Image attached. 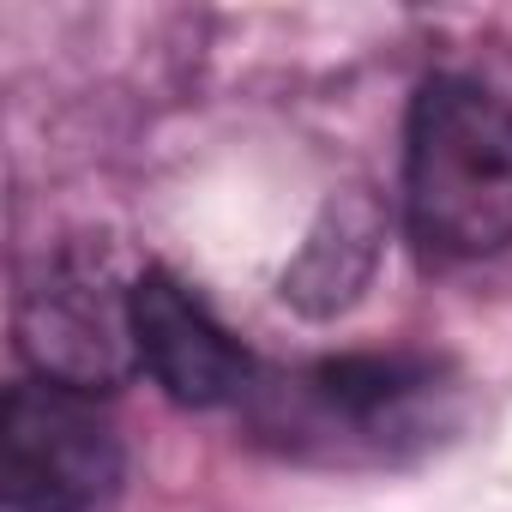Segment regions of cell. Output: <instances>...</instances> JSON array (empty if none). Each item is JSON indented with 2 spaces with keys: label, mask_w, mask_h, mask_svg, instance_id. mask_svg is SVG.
Wrapping results in <instances>:
<instances>
[{
  "label": "cell",
  "mask_w": 512,
  "mask_h": 512,
  "mask_svg": "<svg viewBox=\"0 0 512 512\" xmlns=\"http://www.w3.org/2000/svg\"><path fill=\"white\" fill-rule=\"evenodd\" d=\"M404 223L440 266L512 247V103L470 73H440L410 103Z\"/></svg>",
  "instance_id": "cell-1"
},
{
  "label": "cell",
  "mask_w": 512,
  "mask_h": 512,
  "mask_svg": "<svg viewBox=\"0 0 512 512\" xmlns=\"http://www.w3.org/2000/svg\"><path fill=\"white\" fill-rule=\"evenodd\" d=\"M452 392L446 362L422 350H392V356H338L290 374L272 404L266 428L284 434L290 446H362L386 452L398 440H428L440 422V398Z\"/></svg>",
  "instance_id": "cell-2"
},
{
  "label": "cell",
  "mask_w": 512,
  "mask_h": 512,
  "mask_svg": "<svg viewBox=\"0 0 512 512\" xmlns=\"http://www.w3.org/2000/svg\"><path fill=\"white\" fill-rule=\"evenodd\" d=\"M19 350L37 380L67 392H115L133 368V278H121L103 253L61 247L37 266L19 296Z\"/></svg>",
  "instance_id": "cell-3"
},
{
  "label": "cell",
  "mask_w": 512,
  "mask_h": 512,
  "mask_svg": "<svg viewBox=\"0 0 512 512\" xmlns=\"http://www.w3.org/2000/svg\"><path fill=\"white\" fill-rule=\"evenodd\" d=\"M121 482V434L97 398L25 380L0 404V500L7 512H91Z\"/></svg>",
  "instance_id": "cell-4"
},
{
  "label": "cell",
  "mask_w": 512,
  "mask_h": 512,
  "mask_svg": "<svg viewBox=\"0 0 512 512\" xmlns=\"http://www.w3.org/2000/svg\"><path fill=\"white\" fill-rule=\"evenodd\" d=\"M133 350L139 368L187 410L235 404L253 386V356L241 338L169 272L133 278Z\"/></svg>",
  "instance_id": "cell-5"
},
{
  "label": "cell",
  "mask_w": 512,
  "mask_h": 512,
  "mask_svg": "<svg viewBox=\"0 0 512 512\" xmlns=\"http://www.w3.org/2000/svg\"><path fill=\"white\" fill-rule=\"evenodd\" d=\"M374 241H380V217H374L368 199L332 205V217L308 235L296 272L284 278V296H290L296 308H308V314L344 308V302L362 290L368 266H374Z\"/></svg>",
  "instance_id": "cell-6"
}]
</instances>
